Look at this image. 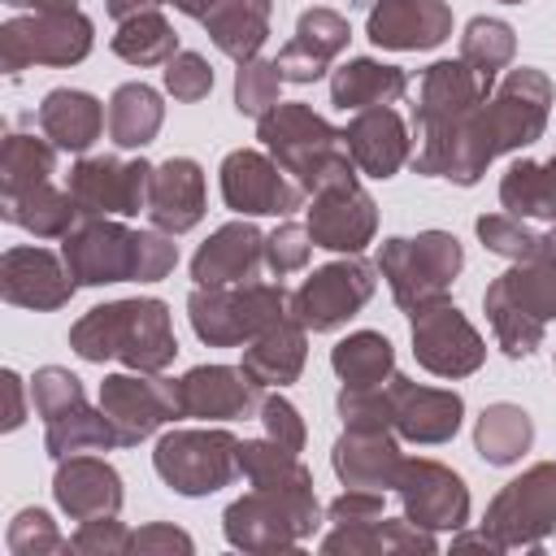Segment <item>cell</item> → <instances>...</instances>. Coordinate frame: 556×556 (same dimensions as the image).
<instances>
[{"label": "cell", "instance_id": "cell-19", "mask_svg": "<svg viewBox=\"0 0 556 556\" xmlns=\"http://www.w3.org/2000/svg\"><path fill=\"white\" fill-rule=\"evenodd\" d=\"M256 382L230 365H200L178 382V408L182 417H200V421H230V417H248L256 408Z\"/></svg>", "mask_w": 556, "mask_h": 556}, {"label": "cell", "instance_id": "cell-31", "mask_svg": "<svg viewBox=\"0 0 556 556\" xmlns=\"http://www.w3.org/2000/svg\"><path fill=\"white\" fill-rule=\"evenodd\" d=\"M204 26L226 56L252 61L269 35V0H217Z\"/></svg>", "mask_w": 556, "mask_h": 556}, {"label": "cell", "instance_id": "cell-15", "mask_svg": "<svg viewBox=\"0 0 556 556\" xmlns=\"http://www.w3.org/2000/svg\"><path fill=\"white\" fill-rule=\"evenodd\" d=\"M413 352L417 361L439 374V378H460V374H473L482 365V339L478 330L460 317L456 304L439 300L421 313H413Z\"/></svg>", "mask_w": 556, "mask_h": 556}, {"label": "cell", "instance_id": "cell-13", "mask_svg": "<svg viewBox=\"0 0 556 556\" xmlns=\"http://www.w3.org/2000/svg\"><path fill=\"white\" fill-rule=\"evenodd\" d=\"M486 530L500 547L539 543L547 530H556V465H534L508 482L486 513Z\"/></svg>", "mask_w": 556, "mask_h": 556}, {"label": "cell", "instance_id": "cell-52", "mask_svg": "<svg viewBox=\"0 0 556 556\" xmlns=\"http://www.w3.org/2000/svg\"><path fill=\"white\" fill-rule=\"evenodd\" d=\"M4 382H9V417H4V430H13L22 421V408H17V374H4Z\"/></svg>", "mask_w": 556, "mask_h": 556}, {"label": "cell", "instance_id": "cell-43", "mask_svg": "<svg viewBox=\"0 0 556 556\" xmlns=\"http://www.w3.org/2000/svg\"><path fill=\"white\" fill-rule=\"evenodd\" d=\"M478 235H482V243H486L491 252L513 256V261H526V256H534V252L543 248V235L526 230L521 217H513V213H508V217H504V213L478 217Z\"/></svg>", "mask_w": 556, "mask_h": 556}, {"label": "cell", "instance_id": "cell-21", "mask_svg": "<svg viewBox=\"0 0 556 556\" xmlns=\"http://www.w3.org/2000/svg\"><path fill=\"white\" fill-rule=\"evenodd\" d=\"M391 426L417 443H443L460 426V395L391 374Z\"/></svg>", "mask_w": 556, "mask_h": 556}, {"label": "cell", "instance_id": "cell-36", "mask_svg": "<svg viewBox=\"0 0 556 556\" xmlns=\"http://www.w3.org/2000/svg\"><path fill=\"white\" fill-rule=\"evenodd\" d=\"M330 365L334 374L343 378V387H382L391 378V365H395V352L382 334L374 330H361V334H348L334 352H330Z\"/></svg>", "mask_w": 556, "mask_h": 556}, {"label": "cell", "instance_id": "cell-28", "mask_svg": "<svg viewBox=\"0 0 556 556\" xmlns=\"http://www.w3.org/2000/svg\"><path fill=\"white\" fill-rule=\"evenodd\" d=\"M56 500L78 521H100L122 508V482L117 473L96 456H74L56 469Z\"/></svg>", "mask_w": 556, "mask_h": 556}, {"label": "cell", "instance_id": "cell-8", "mask_svg": "<svg viewBox=\"0 0 556 556\" xmlns=\"http://www.w3.org/2000/svg\"><path fill=\"white\" fill-rule=\"evenodd\" d=\"M486 91H491V87H486L465 61H439V65H430V70L421 74V83H417L413 126H417L421 148H417L413 165L430 161V156L465 126V117L486 100Z\"/></svg>", "mask_w": 556, "mask_h": 556}, {"label": "cell", "instance_id": "cell-35", "mask_svg": "<svg viewBox=\"0 0 556 556\" xmlns=\"http://www.w3.org/2000/svg\"><path fill=\"white\" fill-rule=\"evenodd\" d=\"M4 217L26 226L30 235L39 239H56V235H70L74 230V217H78V204L70 191H56V187H35V191H22L13 200H4Z\"/></svg>", "mask_w": 556, "mask_h": 556}, {"label": "cell", "instance_id": "cell-46", "mask_svg": "<svg viewBox=\"0 0 556 556\" xmlns=\"http://www.w3.org/2000/svg\"><path fill=\"white\" fill-rule=\"evenodd\" d=\"M165 87L174 100H204L213 91V70L204 65V56L195 52H178L169 65H165Z\"/></svg>", "mask_w": 556, "mask_h": 556}, {"label": "cell", "instance_id": "cell-39", "mask_svg": "<svg viewBox=\"0 0 556 556\" xmlns=\"http://www.w3.org/2000/svg\"><path fill=\"white\" fill-rule=\"evenodd\" d=\"M117 447V434L104 413H91L87 404H74L70 413L48 421V452L52 456H74V452H100Z\"/></svg>", "mask_w": 556, "mask_h": 556}, {"label": "cell", "instance_id": "cell-54", "mask_svg": "<svg viewBox=\"0 0 556 556\" xmlns=\"http://www.w3.org/2000/svg\"><path fill=\"white\" fill-rule=\"evenodd\" d=\"M552 243H556V230H552Z\"/></svg>", "mask_w": 556, "mask_h": 556}, {"label": "cell", "instance_id": "cell-37", "mask_svg": "<svg viewBox=\"0 0 556 556\" xmlns=\"http://www.w3.org/2000/svg\"><path fill=\"white\" fill-rule=\"evenodd\" d=\"M113 52L130 65H169L178 56V35L169 30V22L148 9L130 22H122V30L113 35Z\"/></svg>", "mask_w": 556, "mask_h": 556}, {"label": "cell", "instance_id": "cell-5", "mask_svg": "<svg viewBox=\"0 0 556 556\" xmlns=\"http://www.w3.org/2000/svg\"><path fill=\"white\" fill-rule=\"evenodd\" d=\"M486 317L508 356H530L543 339V326L556 317V243L543 235V248L517 261L504 278L486 287Z\"/></svg>", "mask_w": 556, "mask_h": 556}, {"label": "cell", "instance_id": "cell-26", "mask_svg": "<svg viewBox=\"0 0 556 556\" xmlns=\"http://www.w3.org/2000/svg\"><path fill=\"white\" fill-rule=\"evenodd\" d=\"M348 43V22L330 9H308L300 13V26L291 35V43L278 52V74L287 83H313L326 74V65L334 61V52Z\"/></svg>", "mask_w": 556, "mask_h": 556}, {"label": "cell", "instance_id": "cell-27", "mask_svg": "<svg viewBox=\"0 0 556 556\" xmlns=\"http://www.w3.org/2000/svg\"><path fill=\"white\" fill-rule=\"evenodd\" d=\"M400 447L387 430H369V426H348V434L334 443V473L352 486V491H387L395 486L400 473Z\"/></svg>", "mask_w": 556, "mask_h": 556}, {"label": "cell", "instance_id": "cell-34", "mask_svg": "<svg viewBox=\"0 0 556 556\" xmlns=\"http://www.w3.org/2000/svg\"><path fill=\"white\" fill-rule=\"evenodd\" d=\"M161 117H165L161 96L143 83H126L109 100V135L117 148H143L161 130Z\"/></svg>", "mask_w": 556, "mask_h": 556}, {"label": "cell", "instance_id": "cell-20", "mask_svg": "<svg viewBox=\"0 0 556 556\" xmlns=\"http://www.w3.org/2000/svg\"><path fill=\"white\" fill-rule=\"evenodd\" d=\"M452 35V9L443 0H378L369 9V39L378 48H434Z\"/></svg>", "mask_w": 556, "mask_h": 556}, {"label": "cell", "instance_id": "cell-44", "mask_svg": "<svg viewBox=\"0 0 556 556\" xmlns=\"http://www.w3.org/2000/svg\"><path fill=\"white\" fill-rule=\"evenodd\" d=\"M30 395H35V408L43 413V421H52V417L70 413L74 404H83V387H78V378L65 374V369H56V365H48V369L35 374Z\"/></svg>", "mask_w": 556, "mask_h": 556}, {"label": "cell", "instance_id": "cell-47", "mask_svg": "<svg viewBox=\"0 0 556 556\" xmlns=\"http://www.w3.org/2000/svg\"><path fill=\"white\" fill-rule=\"evenodd\" d=\"M261 421H265L269 439L282 443L287 452H300V447H304V421H300V413H295L282 395H269V400L261 404Z\"/></svg>", "mask_w": 556, "mask_h": 556}, {"label": "cell", "instance_id": "cell-12", "mask_svg": "<svg viewBox=\"0 0 556 556\" xmlns=\"http://www.w3.org/2000/svg\"><path fill=\"white\" fill-rule=\"evenodd\" d=\"M369 295H374V265L361 256H348V261L321 265L313 278H304V287L291 295V317L304 330H334Z\"/></svg>", "mask_w": 556, "mask_h": 556}, {"label": "cell", "instance_id": "cell-2", "mask_svg": "<svg viewBox=\"0 0 556 556\" xmlns=\"http://www.w3.org/2000/svg\"><path fill=\"white\" fill-rule=\"evenodd\" d=\"M61 261L74 274V282L100 287V282H126V278L156 282L174 269L178 252L156 230H126L117 222L87 217L78 230L65 235Z\"/></svg>", "mask_w": 556, "mask_h": 556}, {"label": "cell", "instance_id": "cell-4", "mask_svg": "<svg viewBox=\"0 0 556 556\" xmlns=\"http://www.w3.org/2000/svg\"><path fill=\"white\" fill-rule=\"evenodd\" d=\"M261 139L274 152V161L304 187V191H326L339 182H356V161L348 152L343 130L326 126L308 104H274L261 117Z\"/></svg>", "mask_w": 556, "mask_h": 556}, {"label": "cell", "instance_id": "cell-50", "mask_svg": "<svg viewBox=\"0 0 556 556\" xmlns=\"http://www.w3.org/2000/svg\"><path fill=\"white\" fill-rule=\"evenodd\" d=\"M161 0H109V13L117 17V22H130V17H139V13H148V9H156Z\"/></svg>", "mask_w": 556, "mask_h": 556}, {"label": "cell", "instance_id": "cell-24", "mask_svg": "<svg viewBox=\"0 0 556 556\" xmlns=\"http://www.w3.org/2000/svg\"><path fill=\"white\" fill-rule=\"evenodd\" d=\"M265 261V239L248 222L222 226L191 261L195 287H239L256 278V265Z\"/></svg>", "mask_w": 556, "mask_h": 556}, {"label": "cell", "instance_id": "cell-11", "mask_svg": "<svg viewBox=\"0 0 556 556\" xmlns=\"http://www.w3.org/2000/svg\"><path fill=\"white\" fill-rule=\"evenodd\" d=\"M100 413L109 417V426L117 434V447H130V443L148 439L161 421L182 417L178 382L143 378V369L139 374H113L100 387Z\"/></svg>", "mask_w": 556, "mask_h": 556}, {"label": "cell", "instance_id": "cell-40", "mask_svg": "<svg viewBox=\"0 0 556 556\" xmlns=\"http://www.w3.org/2000/svg\"><path fill=\"white\" fill-rule=\"evenodd\" d=\"M460 61L486 83L495 87V74L513 61V30L495 17H473L465 26V39H460Z\"/></svg>", "mask_w": 556, "mask_h": 556}, {"label": "cell", "instance_id": "cell-1", "mask_svg": "<svg viewBox=\"0 0 556 556\" xmlns=\"http://www.w3.org/2000/svg\"><path fill=\"white\" fill-rule=\"evenodd\" d=\"M547 104H552V83L539 70H513L495 100H482L465 126L430 156L417 165V174L430 178H452V182H478V174L508 148H526L543 135L547 126Z\"/></svg>", "mask_w": 556, "mask_h": 556}, {"label": "cell", "instance_id": "cell-29", "mask_svg": "<svg viewBox=\"0 0 556 556\" xmlns=\"http://www.w3.org/2000/svg\"><path fill=\"white\" fill-rule=\"evenodd\" d=\"M39 130L52 139V148L61 152H87L100 130H104V109L100 100H91L87 91H70V87H56L43 96L39 104Z\"/></svg>", "mask_w": 556, "mask_h": 556}, {"label": "cell", "instance_id": "cell-53", "mask_svg": "<svg viewBox=\"0 0 556 556\" xmlns=\"http://www.w3.org/2000/svg\"><path fill=\"white\" fill-rule=\"evenodd\" d=\"M165 4H174V9H182L187 17H200V22H204V17H208V9H213L217 0H165Z\"/></svg>", "mask_w": 556, "mask_h": 556}, {"label": "cell", "instance_id": "cell-38", "mask_svg": "<svg viewBox=\"0 0 556 556\" xmlns=\"http://www.w3.org/2000/svg\"><path fill=\"white\" fill-rule=\"evenodd\" d=\"M530 439H534V426L517 404H491L478 421V452L491 465H513L530 447Z\"/></svg>", "mask_w": 556, "mask_h": 556}, {"label": "cell", "instance_id": "cell-22", "mask_svg": "<svg viewBox=\"0 0 556 556\" xmlns=\"http://www.w3.org/2000/svg\"><path fill=\"white\" fill-rule=\"evenodd\" d=\"M148 217L165 235H182L204 217V174L191 156H169L152 169Z\"/></svg>", "mask_w": 556, "mask_h": 556}, {"label": "cell", "instance_id": "cell-6", "mask_svg": "<svg viewBox=\"0 0 556 556\" xmlns=\"http://www.w3.org/2000/svg\"><path fill=\"white\" fill-rule=\"evenodd\" d=\"M460 265H465V252L443 230H426L417 239H387L378 252V269L391 282L395 304L408 313H421L447 300V287L460 274Z\"/></svg>", "mask_w": 556, "mask_h": 556}, {"label": "cell", "instance_id": "cell-25", "mask_svg": "<svg viewBox=\"0 0 556 556\" xmlns=\"http://www.w3.org/2000/svg\"><path fill=\"white\" fill-rule=\"evenodd\" d=\"M343 139H348V152H352L356 169H365L369 178H391L408 161V130H404L400 113L387 109V104L361 109L348 122Z\"/></svg>", "mask_w": 556, "mask_h": 556}, {"label": "cell", "instance_id": "cell-7", "mask_svg": "<svg viewBox=\"0 0 556 556\" xmlns=\"http://www.w3.org/2000/svg\"><path fill=\"white\" fill-rule=\"evenodd\" d=\"M191 326L204 343L213 348H235V343H252L261 330H269L274 321H282V313L291 308L282 287H261V282H239V287H195L191 300Z\"/></svg>", "mask_w": 556, "mask_h": 556}, {"label": "cell", "instance_id": "cell-3", "mask_svg": "<svg viewBox=\"0 0 556 556\" xmlns=\"http://www.w3.org/2000/svg\"><path fill=\"white\" fill-rule=\"evenodd\" d=\"M70 343L83 361H122V365L143 369V374L165 369L178 352L174 330H169V313L161 300L100 304L70 330Z\"/></svg>", "mask_w": 556, "mask_h": 556}, {"label": "cell", "instance_id": "cell-14", "mask_svg": "<svg viewBox=\"0 0 556 556\" xmlns=\"http://www.w3.org/2000/svg\"><path fill=\"white\" fill-rule=\"evenodd\" d=\"M78 204L83 217H135L139 208H148V191H152V169L148 161H117V156H91L70 174L65 187Z\"/></svg>", "mask_w": 556, "mask_h": 556}, {"label": "cell", "instance_id": "cell-41", "mask_svg": "<svg viewBox=\"0 0 556 556\" xmlns=\"http://www.w3.org/2000/svg\"><path fill=\"white\" fill-rule=\"evenodd\" d=\"M52 161H56V152H52L48 143H39L35 135H9V139H4V161H0L4 200L43 187L48 174H52Z\"/></svg>", "mask_w": 556, "mask_h": 556}, {"label": "cell", "instance_id": "cell-51", "mask_svg": "<svg viewBox=\"0 0 556 556\" xmlns=\"http://www.w3.org/2000/svg\"><path fill=\"white\" fill-rule=\"evenodd\" d=\"M13 9H35V13H70L78 9V0H9Z\"/></svg>", "mask_w": 556, "mask_h": 556}, {"label": "cell", "instance_id": "cell-16", "mask_svg": "<svg viewBox=\"0 0 556 556\" xmlns=\"http://www.w3.org/2000/svg\"><path fill=\"white\" fill-rule=\"evenodd\" d=\"M222 195L235 213H291L304 200V187L261 152H230L222 161Z\"/></svg>", "mask_w": 556, "mask_h": 556}, {"label": "cell", "instance_id": "cell-9", "mask_svg": "<svg viewBox=\"0 0 556 556\" xmlns=\"http://www.w3.org/2000/svg\"><path fill=\"white\" fill-rule=\"evenodd\" d=\"M152 460L174 491L204 495L239 473V439L226 430H174L156 443Z\"/></svg>", "mask_w": 556, "mask_h": 556}, {"label": "cell", "instance_id": "cell-42", "mask_svg": "<svg viewBox=\"0 0 556 556\" xmlns=\"http://www.w3.org/2000/svg\"><path fill=\"white\" fill-rule=\"evenodd\" d=\"M287 78L278 74V65L274 61H239V74H235V104H239V113H248V117H265L274 104H278V87H282Z\"/></svg>", "mask_w": 556, "mask_h": 556}, {"label": "cell", "instance_id": "cell-48", "mask_svg": "<svg viewBox=\"0 0 556 556\" xmlns=\"http://www.w3.org/2000/svg\"><path fill=\"white\" fill-rule=\"evenodd\" d=\"M378 517H382L378 491H352L348 486V495L330 504V521H339V526H374Z\"/></svg>", "mask_w": 556, "mask_h": 556}, {"label": "cell", "instance_id": "cell-30", "mask_svg": "<svg viewBox=\"0 0 556 556\" xmlns=\"http://www.w3.org/2000/svg\"><path fill=\"white\" fill-rule=\"evenodd\" d=\"M300 369H304V326L295 317L274 321L243 352V374L256 387H287L300 378Z\"/></svg>", "mask_w": 556, "mask_h": 556}, {"label": "cell", "instance_id": "cell-45", "mask_svg": "<svg viewBox=\"0 0 556 556\" xmlns=\"http://www.w3.org/2000/svg\"><path fill=\"white\" fill-rule=\"evenodd\" d=\"M308 248H313V235H308V226H295V222H287V226H278L269 239H265V265L282 278V274H295V269H304V261H308Z\"/></svg>", "mask_w": 556, "mask_h": 556}, {"label": "cell", "instance_id": "cell-32", "mask_svg": "<svg viewBox=\"0 0 556 556\" xmlns=\"http://www.w3.org/2000/svg\"><path fill=\"white\" fill-rule=\"evenodd\" d=\"M408 78L395 65H378V61H348L334 78H330V100L339 109H378V104H395L404 96Z\"/></svg>", "mask_w": 556, "mask_h": 556}, {"label": "cell", "instance_id": "cell-17", "mask_svg": "<svg viewBox=\"0 0 556 556\" xmlns=\"http://www.w3.org/2000/svg\"><path fill=\"white\" fill-rule=\"evenodd\" d=\"M395 491H400L413 526L447 530V526H460L469 517L465 482L434 460H404L395 473Z\"/></svg>", "mask_w": 556, "mask_h": 556}, {"label": "cell", "instance_id": "cell-49", "mask_svg": "<svg viewBox=\"0 0 556 556\" xmlns=\"http://www.w3.org/2000/svg\"><path fill=\"white\" fill-rule=\"evenodd\" d=\"M130 543L135 547H182V552H191V539L182 530H148V534H135Z\"/></svg>", "mask_w": 556, "mask_h": 556}, {"label": "cell", "instance_id": "cell-33", "mask_svg": "<svg viewBox=\"0 0 556 556\" xmlns=\"http://www.w3.org/2000/svg\"><path fill=\"white\" fill-rule=\"evenodd\" d=\"M500 200L513 217L556 222V156L552 161H517L500 182Z\"/></svg>", "mask_w": 556, "mask_h": 556}, {"label": "cell", "instance_id": "cell-23", "mask_svg": "<svg viewBox=\"0 0 556 556\" xmlns=\"http://www.w3.org/2000/svg\"><path fill=\"white\" fill-rule=\"evenodd\" d=\"M0 287L9 304L26 308H61L74 295V274L43 248H13L0 265Z\"/></svg>", "mask_w": 556, "mask_h": 556}, {"label": "cell", "instance_id": "cell-18", "mask_svg": "<svg viewBox=\"0 0 556 556\" xmlns=\"http://www.w3.org/2000/svg\"><path fill=\"white\" fill-rule=\"evenodd\" d=\"M374 226H378L374 200L356 182L317 191V200L308 208V235L317 248H330V252H348V256L361 252L374 239Z\"/></svg>", "mask_w": 556, "mask_h": 556}, {"label": "cell", "instance_id": "cell-10", "mask_svg": "<svg viewBox=\"0 0 556 556\" xmlns=\"http://www.w3.org/2000/svg\"><path fill=\"white\" fill-rule=\"evenodd\" d=\"M91 52V22L70 9V13H35L22 22H9L0 30V56L4 70L17 74L22 65H74Z\"/></svg>", "mask_w": 556, "mask_h": 556}, {"label": "cell", "instance_id": "cell-55", "mask_svg": "<svg viewBox=\"0 0 556 556\" xmlns=\"http://www.w3.org/2000/svg\"><path fill=\"white\" fill-rule=\"evenodd\" d=\"M508 4H517V0H508Z\"/></svg>", "mask_w": 556, "mask_h": 556}]
</instances>
